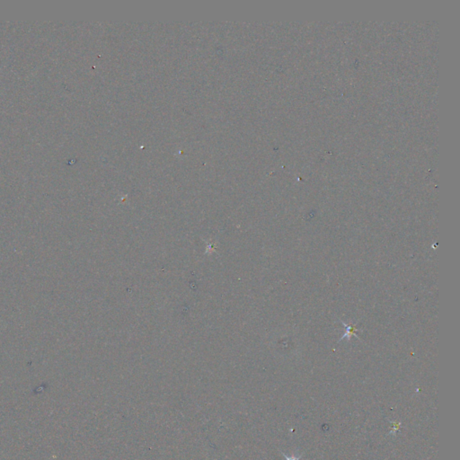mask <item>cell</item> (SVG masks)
<instances>
[{
  "mask_svg": "<svg viewBox=\"0 0 460 460\" xmlns=\"http://www.w3.org/2000/svg\"><path fill=\"white\" fill-rule=\"evenodd\" d=\"M283 455L284 456V457H285V459H286V460H300V459H301V457H302V456L301 455L292 456V457H288V456L286 455V454H284V453H283Z\"/></svg>",
  "mask_w": 460,
  "mask_h": 460,
  "instance_id": "cell-1",
  "label": "cell"
}]
</instances>
